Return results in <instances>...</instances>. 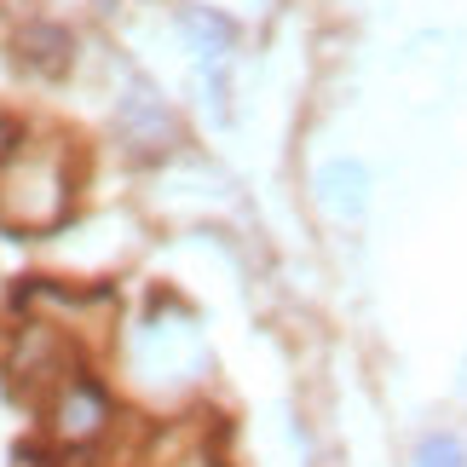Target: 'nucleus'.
<instances>
[{
    "mask_svg": "<svg viewBox=\"0 0 467 467\" xmlns=\"http://www.w3.org/2000/svg\"><path fill=\"white\" fill-rule=\"evenodd\" d=\"M416 467H467V444L456 433H427L416 444Z\"/></svg>",
    "mask_w": 467,
    "mask_h": 467,
    "instance_id": "7ed1b4c3",
    "label": "nucleus"
},
{
    "mask_svg": "<svg viewBox=\"0 0 467 467\" xmlns=\"http://www.w3.org/2000/svg\"><path fill=\"white\" fill-rule=\"evenodd\" d=\"M41 416H47V439H52V451H93V444L110 433V421H116V404H110V392H104L87 369L76 375H64L58 387L41 399Z\"/></svg>",
    "mask_w": 467,
    "mask_h": 467,
    "instance_id": "f03ea898",
    "label": "nucleus"
},
{
    "mask_svg": "<svg viewBox=\"0 0 467 467\" xmlns=\"http://www.w3.org/2000/svg\"><path fill=\"white\" fill-rule=\"evenodd\" d=\"M317 185H323V202H329V208H358L364 173H358V168H340V161H335V168H323Z\"/></svg>",
    "mask_w": 467,
    "mask_h": 467,
    "instance_id": "20e7f679",
    "label": "nucleus"
},
{
    "mask_svg": "<svg viewBox=\"0 0 467 467\" xmlns=\"http://www.w3.org/2000/svg\"><path fill=\"white\" fill-rule=\"evenodd\" d=\"M69 213V173L58 145H6L0 156V220L12 231H52Z\"/></svg>",
    "mask_w": 467,
    "mask_h": 467,
    "instance_id": "f257e3e1",
    "label": "nucleus"
}]
</instances>
